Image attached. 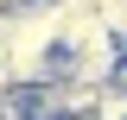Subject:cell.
<instances>
[{
	"label": "cell",
	"instance_id": "1",
	"mask_svg": "<svg viewBox=\"0 0 127 120\" xmlns=\"http://www.w3.org/2000/svg\"><path fill=\"white\" fill-rule=\"evenodd\" d=\"M95 13H102V25L127 44V0H95Z\"/></svg>",
	"mask_w": 127,
	"mask_h": 120
},
{
	"label": "cell",
	"instance_id": "2",
	"mask_svg": "<svg viewBox=\"0 0 127 120\" xmlns=\"http://www.w3.org/2000/svg\"><path fill=\"white\" fill-rule=\"evenodd\" d=\"M114 89H127V51H121V63H114V76H108Z\"/></svg>",
	"mask_w": 127,
	"mask_h": 120
}]
</instances>
